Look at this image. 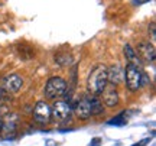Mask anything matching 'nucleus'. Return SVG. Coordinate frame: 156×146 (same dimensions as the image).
<instances>
[{
    "instance_id": "nucleus-1",
    "label": "nucleus",
    "mask_w": 156,
    "mask_h": 146,
    "mask_svg": "<svg viewBox=\"0 0 156 146\" xmlns=\"http://www.w3.org/2000/svg\"><path fill=\"white\" fill-rule=\"evenodd\" d=\"M107 67L106 65H97V67L90 73L87 80V88L88 93L93 96H100L101 91L107 85Z\"/></svg>"
},
{
    "instance_id": "nucleus-2",
    "label": "nucleus",
    "mask_w": 156,
    "mask_h": 146,
    "mask_svg": "<svg viewBox=\"0 0 156 146\" xmlns=\"http://www.w3.org/2000/svg\"><path fill=\"white\" fill-rule=\"evenodd\" d=\"M124 81H126L129 91L134 93V91L140 90L147 83V75L140 69V67L127 64L124 68Z\"/></svg>"
},
{
    "instance_id": "nucleus-3",
    "label": "nucleus",
    "mask_w": 156,
    "mask_h": 146,
    "mask_svg": "<svg viewBox=\"0 0 156 146\" xmlns=\"http://www.w3.org/2000/svg\"><path fill=\"white\" fill-rule=\"evenodd\" d=\"M73 106L68 101L56 100L51 107V119L59 124H67L71 122Z\"/></svg>"
},
{
    "instance_id": "nucleus-4",
    "label": "nucleus",
    "mask_w": 156,
    "mask_h": 146,
    "mask_svg": "<svg viewBox=\"0 0 156 146\" xmlns=\"http://www.w3.org/2000/svg\"><path fill=\"white\" fill-rule=\"evenodd\" d=\"M68 90V84L67 81L61 77H51L48 80V83L45 84V88H44V94L46 98L49 100H56L62 97Z\"/></svg>"
},
{
    "instance_id": "nucleus-5",
    "label": "nucleus",
    "mask_w": 156,
    "mask_h": 146,
    "mask_svg": "<svg viewBox=\"0 0 156 146\" xmlns=\"http://www.w3.org/2000/svg\"><path fill=\"white\" fill-rule=\"evenodd\" d=\"M101 101L103 104L107 107H116L120 103V96H119V91H117L116 85L107 83V85L104 87V90L101 91Z\"/></svg>"
},
{
    "instance_id": "nucleus-6",
    "label": "nucleus",
    "mask_w": 156,
    "mask_h": 146,
    "mask_svg": "<svg viewBox=\"0 0 156 146\" xmlns=\"http://www.w3.org/2000/svg\"><path fill=\"white\" fill-rule=\"evenodd\" d=\"M91 96H84L75 103V106L73 107V113H75V116L81 120H87L90 119L91 114V101H90Z\"/></svg>"
},
{
    "instance_id": "nucleus-7",
    "label": "nucleus",
    "mask_w": 156,
    "mask_h": 146,
    "mask_svg": "<svg viewBox=\"0 0 156 146\" xmlns=\"http://www.w3.org/2000/svg\"><path fill=\"white\" fill-rule=\"evenodd\" d=\"M34 119L39 124H48L51 122V106L46 101H38L34 109Z\"/></svg>"
},
{
    "instance_id": "nucleus-8",
    "label": "nucleus",
    "mask_w": 156,
    "mask_h": 146,
    "mask_svg": "<svg viewBox=\"0 0 156 146\" xmlns=\"http://www.w3.org/2000/svg\"><path fill=\"white\" fill-rule=\"evenodd\" d=\"M136 54H137V56L140 58V61L147 62V64H149V62H151V64L155 62L156 51H155L153 44H149V42H140L139 45H137Z\"/></svg>"
},
{
    "instance_id": "nucleus-9",
    "label": "nucleus",
    "mask_w": 156,
    "mask_h": 146,
    "mask_svg": "<svg viewBox=\"0 0 156 146\" xmlns=\"http://www.w3.org/2000/svg\"><path fill=\"white\" fill-rule=\"evenodd\" d=\"M107 81L113 85H119L124 81V68L119 64H114L110 68H107Z\"/></svg>"
},
{
    "instance_id": "nucleus-10",
    "label": "nucleus",
    "mask_w": 156,
    "mask_h": 146,
    "mask_svg": "<svg viewBox=\"0 0 156 146\" xmlns=\"http://www.w3.org/2000/svg\"><path fill=\"white\" fill-rule=\"evenodd\" d=\"M22 85H23V80L19 74H10V75H7L5 78V81H3L5 91L6 93H12V94L17 93V91L22 88Z\"/></svg>"
},
{
    "instance_id": "nucleus-11",
    "label": "nucleus",
    "mask_w": 156,
    "mask_h": 146,
    "mask_svg": "<svg viewBox=\"0 0 156 146\" xmlns=\"http://www.w3.org/2000/svg\"><path fill=\"white\" fill-rule=\"evenodd\" d=\"M124 58L127 59V64H132V65H136V67H140L142 65V61H140V58L137 56L136 54V51L132 48V45H124Z\"/></svg>"
},
{
    "instance_id": "nucleus-12",
    "label": "nucleus",
    "mask_w": 156,
    "mask_h": 146,
    "mask_svg": "<svg viewBox=\"0 0 156 146\" xmlns=\"http://www.w3.org/2000/svg\"><path fill=\"white\" fill-rule=\"evenodd\" d=\"M90 101H91V114L93 116H100L101 113L104 112L103 101L98 98V96H93V94L90 97Z\"/></svg>"
},
{
    "instance_id": "nucleus-13",
    "label": "nucleus",
    "mask_w": 156,
    "mask_h": 146,
    "mask_svg": "<svg viewBox=\"0 0 156 146\" xmlns=\"http://www.w3.org/2000/svg\"><path fill=\"white\" fill-rule=\"evenodd\" d=\"M17 54H19V56L23 58V59H30V58H34L35 56L34 49H32L29 45H26V44L17 45Z\"/></svg>"
},
{
    "instance_id": "nucleus-14",
    "label": "nucleus",
    "mask_w": 156,
    "mask_h": 146,
    "mask_svg": "<svg viewBox=\"0 0 156 146\" xmlns=\"http://www.w3.org/2000/svg\"><path fill=\"white\" fill-rule=\"evenodd\" d=\"M110 124H117V126H120V124H124L126 123V120H124V114H119L117 117L112 119L110 122H108Z\"/></svg>"
},
{
    "instance_id": "nucleus-15",
    "label": "nucleus",
    "mask_w": 156,
    "mask_h": 146,
    "mask_svg": "<svg viewBox=\"0 0 156 146\" xmlns=\"http://www.w3.org/2000/svg\"><path fill=\"white\" fill-rule=\"evenodd\" d=\"M156 23H155V20H152L151 22V25H149V32H151V36H152V41H155V38H156Z\"/></svg>"
},
{
    "instance_id": "nucleus-16",
    "label": "nucleus",
    "mask_w": 156,
    "mask_h": 146,
    "mask_svg": "<svg viewBox=\"0 0 156 146\" xmlns=\"http://www.w3.org/2000/svg\"><path fill=\"white\" fill-rule=\"evenodd\" d=\"M149 142H151V137H147V139H143L142 142H139V143H136L134 146H145V145H147Z\"/></svg>"
},
{
    "instance_id": "nucleus-17",
    "label": "nucleus",
    "mask_w": 156,
    "mask_h": 146,
    "mask_svg": "<svg viewBox=\"0 0 156 146\" xmlns=\"http://www.w3.org/2000/svg\"><path fill=\"white\" fill-rule=\"evenodd\" d=\"M100 139H93V142H91V143H90V146H98L100 145Z\"/></svg>"
},
{
    "instance_id": "nucleus-18",
    "label": "nucleus",
    "mask_w": 156,
    "mask_h": 146,
    "mask_svg": "<svg viewBox=\"0 0 156 146\" xmlns=\"http://www.w3.org/2000/svg\"><path fill=\"white\" fill-rule=\"evenodd\" d=\"M147 2H151V0H136L137 5H143V3H147Z\"/></svg>"
},
{
    "instance_id": "nucleus-19",
    "label": "nucleus",
    "mask_w": 156,
    "mask_h": 146,
    "mask_svg": "<svg viewBox=\"0 0 156 146\" xmlns=\"http://www.w3.org/2000/svg\"><path fill=\"white\" fill-rule=\"evenodd\" d=\"M2 130H3V120L0 119V132H2Z\"/></svg>"
},
{
    "instance_id": "nucleus-20",
    "label": "nucleus",
    "mask_w": 156,
    "mask_h": 146,
    "mask_svg": "<svg viewBox=\"0 0 156 146\" xmlns=\"http://www.w3.org/2000/svg\"><path fill=\"white\" fill-rule=\"evenodd\" d=\"M0 110H2V107H0Z\"/></svg>"
}]
</instances>
